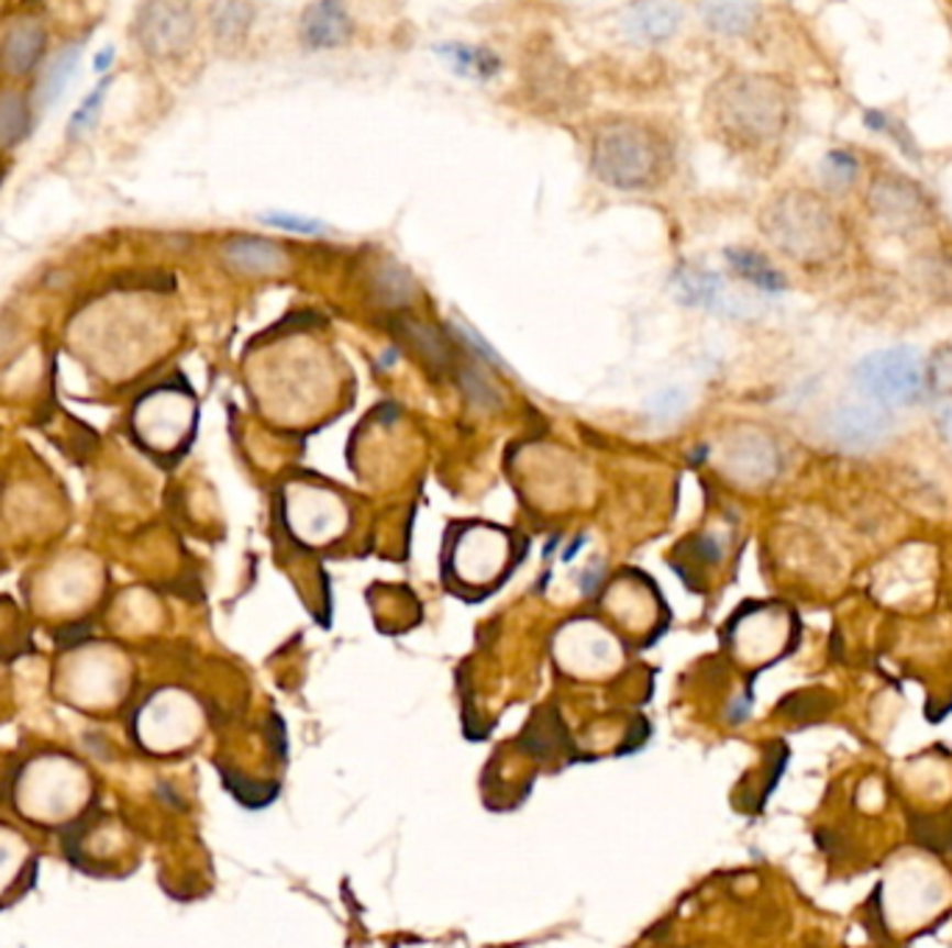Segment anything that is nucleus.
I'll list each match as a JSON object with an SVG mask.
<instances>
[{"label": "nucleus", "instance_id": "obj_9", "mask_svg": "<svg viewBox=\"0 0 952 948\" xmlns=\"http://www.w3.org/2000/svg\"><path fill=\"white\" fill-rule=\"evenodd\" d=\"M223 259L243 274H276L287 265V254L276 243L259 237H234L223 245Z\"/></svg>", "mask_w": 952, "mask_h": 948}, {"label": "nucleus", "instance_id": "obj_11", "mask_svg": "<svg viewBox=\"0 0 952 948\" xmlns=\"http://www.w3.org/2000/svg\"><path fill=\"white\" fill-rule=\"evenodd\" d=\"M624 29L641 42L668 40L679 29V9L672 3H641L627 12Z\"/></svg>", "mask_w": 952, "mask_h": 948}, {"label": "nucleus", "instance_id": "obj_7", "mask_svg": "<svg viewBox=\"0 0 952 948\" xmlns=\"http://www.w3.org/2000/svg\"><path fill=\"white\" fill-rule=\"evenodd\" d=\"M888 412L877 403H852L841 406L830 417V434L839 445L846 448H863V445L881 443L888 434Z\"/></svg>", "mask_w": 952, "mask_h": 948}, {"label": "nucleus", "instance_id": "obj_14", "mask_svg": "<svg viewBox=\"0 0 952 948\" xmlns=\"http://www.w3.org/2000/svg\"><path fill=\"white\" fill-rule=\"evenodd\" d=\"M724 281L716 274H705V270H679L677 274V298L688 306H705L713 309L724 303Z\"/></svg>", "mask_w": 952, "mask_h": 948}, {"label": "nucleus", "instance_id": "obj_23", "mask_svg": "<svg viewBox=\"0 0 952 948\" xmlns=\"http://www.w3.org/2000/svg\"><path fill=\"white\" fill-rule=\"evenodd\" d=\"M652 412H657V415H672V412H677L679 406H683V401H679V392L677 390H668L663 392V395L652 398Z\"/></svg>", "mask_w": 952, "mask_h": 948}, {"label": "nucleus", "instance_id": "obj_5", "mask_svg": "<svg viewBox=\"0 0 952 948\" xmlns=\"http://www.w3.org/2000/svg\"><path fill=\"white\" fill-rule=\"evenodd\" d=\"M560 662L577 676H605L619 668L621 651L608 632H601L594 623H583L563 632Z\"/></svg>", "mask_w": 952, "mask_h": 948}, {"label": "nucleus", "instance_id": "obj_6", "mask_svg": "<svg viewBox=\"0 0 952 948\" xmlns=\"http://www.w3.org/2000/svg\"><path fill=\"white\" fill-rule=\"evenodd\" d=\"M192 34V14L187 7H173V3H156L145 9L140 20V36L151 54H173L185 48V42Z\"/></svg>", "mask_w": 952, "mask_h": 948}, {"label": "nucleus", "instance_id": "obj_20", "mask_svg": "<svg viewBox=\"0 0 952 948\" xmlns=\"http://www.w3.org/2000/svg\"><path fill=\"white\" fill-rule=\"evenodd\" d=\"M109 83H112V78H103L101 83H98L96 89H92L90 96L84 98L81 101V107L76 109V114H73L70 118V131H78V129H90L92 123H96V118H98V109H101V103H103V98H107V89H109Z\"/></svg>", "mask_w": 952, "mask_h": 948}, {"label": "nucleus", "instance_id": "obj_4", "mask_svg": "<svg viewBox=\"0 0 952 948\" xmlns=\"http://www.w3.org/2000/svg\"><path fill=\"white\" fill-rule=\"evenodd\" d=\"M140 732L151 748H179L198 732V710L187 695L162 693L140 715Z\"/></svg>", "mask_w": 952, "mask_h": 948}, {"label": "nucleus", "instance_id": "obj_8", "mask_svg": "<svg viewBox=\"0 0 952 948\" xmlns=\"http://www.w3.org/2000/svg\"><path fill=\"white\" fill-rule=\"evenodd\" d=\"M774 468H777V454H774V448L766 439L755 437V434H744L727 450V470L735 479L750 481V484L766 481L774 473Z\"/></svg>", "mask_w": 952, "mask_h": 948}, {"label": "nucleus", "instance_id": "obj_16", "mask_svg": "<svg viewBox=\"0 0 952 948\" xmlns=\"http://www.w3.org/2000/svg\"><path fill=\"white\" fill-rule=\"evenodd\" d=\"M443 56L454 65V70L471 78H490L499 73V59L490 51L474 48V45H441Z\"/></svg>", "mask_w": 952, "mask_h": 948}, {"label": "nucleus", "instance_id": "obj_22", "mask_svg": "<svg viewBox=\"0 0 952 948\" xmlns=\"http://www.w3.org/2000/svg\"><path fill=\"white\" fill-rule=\"evenodd\" d=\"M263 220H268L270 225H276V228H287V232H301V234H318L323 232V223H318V220H305V218H296V214H265Z\"/></svg>", "mask_w": 952, "mask_h": 948}, {"label": "nucleus", "instance_id": "obj_24", "mask_svg": "<svg viewBox=\"0 0 952 948\" xmlns=\"http://www.w3.org/2000/svg\"><path fill=\"white\" fill-rule=\"evenodd\" d=\"M112 59H114V48H103L101 54L96 56V70L107 73L109 67H112Z\"/></svg>", "mask_w": 952, "mask_h": 948}, {"label": "nucleus", "instance_id": "obj_2", "mask_svg": "<svg viewBox=\"0 0 952 948\" xmlns=\"http://www.w3.org/2000/svg\"><path fill=\"white\" fill-rule=\"evenodd\" d=\"M855 387L877 406H905L922 398L928 384V363L917 348L897 345V348L875 350L863 356L855 365Z\"/></svg>", "mask_w": 952, "mask_h": 948}, {"label": "nucleus", "instance_id": "obj_18", "mask_svg": "<svg viewBox=\"0 0 952 948\" xmlns=\"http://www.w3.org/2000/svg\"><path fill=\"white\" fill-rule=\"evenodd\" d=\"M29 131V112L18 96L0 98V145H14Z\"/></svg>", "mask_w": 952, "mask_h": 948}, {"label": "nucleus", "instance_id": "obj_21", "mask_svg": "<svg viewBox=\"0 0 952 948\" xmlns=\"http://www.w3.org/2000/svg\"><path fill=\"white\" fill-rule=\"evenodd\" d=\"M20 843L14 840L12 832H7V835H0V884H7L9 877L14 873V868H18V857H20Z\"/></svg>", "mask_w": 952, "mask_h": 948}, {"label": "nucleus", "instance_id": "obj_15", "mask_svg": "<svg viewBox=\"0 0 952 948\" xmlns=\"http://www.w3.org/2000/svg\"><path fill=\"white\" fill-rule=\"evenodd\" d=\"M727 259H730L732 270H735L741 279H746L761 292H772L774 295V292L786 290V279H783L761 254H755V250H727Z\"/></svg>", "mask_w": 952, "mask_h": 948}, {"label": "nucleus", "instance_id": "obj_3", "mask_svg": "<svg viewBox=\"0 0 952 948\" xmlns=\"http://www.w3.org/2000/svg\"><path fill=\"white\" fill-rule=\"evenodd\" d=\"M719 123L727 131L739 134L746 140L768 137V131L777 123V112L768 96L763 98V89L755 87L750 78L730 83V87H719Z\"/></svg>", "mask_w": 952, "mask_h": 948}, {"label": "nucleus", "instance_id": "obj_13", "mask_svg": "<svg viewBox=\"0 0 952 948\" xmlns=\"http://www.w3.org/2000/svg\"><path fill=\"white\" fill-rule=\"evenodd\" d=\"M78 59H81V48L70 45V48L59 51V54L51 59V65L42 70L40 92H36V101H40L42 109L59 101L62 92L70 87V81L76 78L78 70Z\"/></svg>", "mask_w": 952, "mask_h": 948}, {"label": "nucleus", "instance_id": "obj_19", "mask_svg": "<svg viewBox=\"0 0 952 948\" xmlns=\"http://www.w3.org/2000/svg\"><path fill=\"white\" fill-rule=\"evenodd\" d=\"M251 12L254 9L243 7V3H226V7L214 9V29L221 36H237L248 25Z\"/></svg>", "mask_w": 952, "mask_h": 948}, {"label": "nucleus", "instance_id": "obj_1", "mask_svg": "<svg viewBox=\"0 0 952 948\" xmlns=\"http://www.w3.org/2000/svg\"><path fill=\"white\" fill-rule=\"evenodd\" d=\"M666 143L641 120H605L590 137V161L601 181L621 190L652 187L666 172Z\"/></svg>", "mask_w": 952, "mask_h": 948}, {"label": "nucleus", "instance_id": "obj_17", "mask_svg": "<svg viewBox=\"0 0 952 948\" xmlns=\"http://www.w3.org/2000/svg\"><path fill=\"white\" fill-rule=\"evenodd\" d=\"M705 20L721 34H744L755 20L757 9L752 3H705Z\"/></svg>", "mask_w": 952, "mask_h": 948}, {"label": "nucleus", "instance_id": "obj_10", "mask_svg": "<svg viewBox=\"0 0 952 948\" xmlns=\"http://www.w3.org/2000/svg\"><path fill=\"white\" fill-rule=\"evenodd\" d=\"M301 34L312 48H337L352 34V20L337 3H316L301 20Z\"/></svg>", "mask_w": 952, "mask_h": 948}, {"label": "nucleus", "instance_id": "obj_12", "mask_svg": "<svg viewBox=\"0 0 952 948\" xmlns=\"http://www.w3.org/2000/svg\"><path fill=\"white\" fill-rule=\"evenodd\" d=\"M42 45H45V31L36 23L14 25L12 34L3 45V62L12 73H29L40 62Z\"/></svg>", "mask_w": 952, "mask_h": 948}]
</instances>
